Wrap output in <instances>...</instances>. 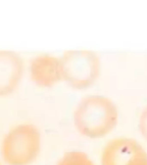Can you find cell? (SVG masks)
Masks as SVG:
<instances>
[{
	"label": "cell",
	"mask_w": 147,
	"mask_h": 165,
	"mask_svg": "<svg viewBox=\"0 0 147 165\" xmlns=\"http://www.w3.org/2000/svg\"><path fill=\"white\" fill-rule=\"evenodd\" d=\"M62 82L74 90L90 87L99 77L101 69L97 54L89 50H68L60 56Z\"/></svg>",
	"instance_id": "3957f363"
},
{
	"label": "cell",
	"mask_w": 147,
	"mask_h": 165,
	"mask_svg": "<svg viewBox=\"0 0 147 165\" xmlns=\"http://www.w3.org/2000/svg\"><path fill=\"white\" fill-rule=\"evenodd\" d=\"M26 65L22 55L10 49H0V98L12 95L23 82Z\"/></svg>",
	"instance_id": "5b68a950"
},
{
	"label": "cell",
	"mask_w": 147,
	"mask_h": 165,
	"mask_svg": "<svg viewBox=\"0 0 147 165\" xmlns=\"http://www.w3.org/2000/svg\"><path fill=\"white\" fill-rule=\"evenodd\" d=\"M28 73L34 84L42 89H50L62 82L60 56L48 53L36 54L29 60Z\"/></svg>",
	"instance_id": "277c9868"
},
{
	"label": "cell",
	"mask_w": 147,
	"mask_h": 165,
	"mask_svg": "<svg viewBox=\"0 0 147 165\" xmlns=\"http://www.w3.org/2000/svg\"><path fill=\"white\" fill-rule=\"evenodd\" d=\"M139 130L143 137L147 140V107L144 109L139 119Z\"/></svg>",
	"instance_id": "ba28073f"
},
{
	"label": "cell",
	"mask_w": 147,
	"mask_h": 165,
	"mask_svg": "<svg viewBox=\"0 0 147 165\" xmlns=\"http://www.w3.org/2000/svg\"><path fill=\"white\" fill-rule=\"evenodd\" d=\"M147 155L138 143L117 139L104 148L102 165H146Z\"/></svg>",
	"instance_id": "8992f818"
},
{
	"label": "cell",
	"mask_w": 147,
	"mask_h": 165,
	"mask_svg": "<svg viewBox=\"0 0 147 165\" xmlns=\"http://www.w3.org/2000/svg\"><path fill=\"white\" fill-rule=\"evenodd\" d=\"M41 150V132L29 122L13 126L0 143V156L5 165H32L39 158Z\"/></svg>",
	"instance_id": "7a4b0ae2"
},
{
	"label": "cell",
	"mask_w": 147,
	"mask_h": 165,
	"mask_svg": "<svg viewBox=\"0 0 147 165\" xmlns=\"http://www.w3.org/2000/svg\"><path fill=\"white\" fill-rule=\"evenodd\" d=\"M118 119L117 109L109 99L88 95L77 103L73 113V124L80 134L98 139L111 132Z\"/></svg>",
	"instance_id": "6da1fadb"
},
{
	"label": "cell",
	"mask_w": 147,
	"mask_h": 165,
	"mask_svg": "<svg viewBox=\"0 0 147 165\" xmlns=\"http://www.w3.org/2000/svg\"><path fill=\"white\" fill-rule=\"evenodd\" d=\"M56 165H95V163L84 152L70 151L62 155Z\"/></svg>",
	"instance_id": "52a82bcc"
},
{
	"label": "cell",
	"mask_w": 147,
	"mask_h": 165,
	"mask_svg": "<svg viewBox=\"0 0 147 165\" xmlns=\"http://www.w3.org/2000/svg\"><path fill=\"white\" fill-rule=\"evenodd\" d=\"M146 165H147V164H146Z\"/></svg>",
	"instance_id": "30bf717a"
},
{
	"label": "cell",
	"mask_w": 147,
	"mask_h": 165,
	"mask_svg": "<svg viewBox=\"0 0 147 165\" xmlns=\"http://www.w3.org/2000/svg\"><path fill=\"white\" fill-rule=\"evenodd\" d=\"M0 165H4V164H3V163H1V162H0Z\"/></svg>",
	"instance_id": "9c48e42d"
}]
</instances>
